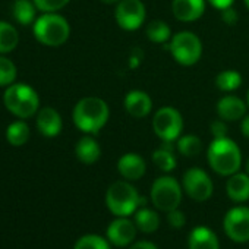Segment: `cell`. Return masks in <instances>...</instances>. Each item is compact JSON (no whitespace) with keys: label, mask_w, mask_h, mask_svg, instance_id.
<instances>
[{"label":"cell","mask_w":249,"mask_h":249,"mask_svg":"<svg viewBox=\"0 0 249 249\" xmlns=\"http://www.w3.org/2000/svg\"><path fill=\"white\" fill-rule=\"evenodd\" d=\"M108 106L98 97H85L73 108V122L76 128L85 134H97L108 120Z\"/></svg>","instance_id":"cell-1"},{"label":"cell","mask_w":249,"mask_h":249,"mask_svg":"<svg viewBox=\"0 0 249 249\" xmlns=\"http://www.w3.org/2000/svg\"><path fill=\"white\" fill-rule=\"evenodd\" d=\"M210 167L220 176H231L237 173L242 164V154L236 142L230 138H214L207 151Z\"/></svg>","instance_id":"cell-2"},{"label":"cell","mask_w":249,"mask_h":249,"mask_svg":"<svg viewBox=\"0 0 249 249\" xmlns=\"http://www.w3.org/2000/svg\"><path fill=\"white\" fill-rule=\"evenodd\" d=\"M144 204L145 198H141L137 188L126 180L111 183L106 192V205L116 217H129Z\"/></svg>","instance_id":"cell-3"},{"label":"cell","mask_w":249,"mask_h":249,"mask_svg":"<svg viewBox=\"0 0 249 249\" xmlns=\"http://www.w3.org/2000/svg\"><path fill=\"white\" fill-rule=\"evenodd\" d=\"M5 107L19 119H28L38 110L40 98L34 88L27 84H12L3 94Z\"/></svg>","instance_id":"cell-4"},{"label":"cell","mask_w":249,"mask_h":249,"mask_svg":"<svg viewBox=\"0 0 249 249\" xmlns=\"http://www.w3.org/2000/svg\"><path fill=\"white\" fill-rule=\"evenodd\" d=\"M69 34L71 27L68 21L54 12L41 15L34 24V36L44 46H62L69 38Z\"/></svg>","instance_id":"cell-5"},{"label":"cell","mask_w":249,"mask_h":249,"mask_svg":"<svg viewBox=\"0 0 249 249\" xmlns=\"http://www.w3.org/2000/svg\"><path fill=\"white\" fill-rule=\"evenodd\" d=\"M150 198L157 210L169 213L179 208L182 202V188L175 178L161 176L154 180L150 191Z\"/></svg>","instance_id":"cell-6"},{"label":"cell","mask_w":249,"mask_h":249,"mask_svg":"<svg viewBox=\"0 0 249 249\" xmlns=\"http://www.w3.org/2000/svg\"><path fill=\"white\" fill-rule=\"evenodd\" d=\"M169 50L178 63L183 66H192L201 59L202 43L194 33L180 31L172 37Z\"/></svg>","instance_id":"cell-7"},{"label":"cell","mask_w":249,"mask_h":249,"mask_svg":"<svg viewBox=\"0 0 249 249\" xmlns=\"http://www.w3.org/2000/svg\"><path fill=\"white\" fill-rule=\"evenodd\" d=\"M153 129L163 142H173L183 129L182 114L173 107H161L153 119Z\"/></svg>","instance_id":"cell-8"},{"label":"cell","mask_w":249,"mask_h":249,"mask_svg":"<svg viewBox=\"0 0 249 249\" xmlns=\"http://www.w3.org/2000/svg\"><path fill=\"white\" fill-rule=\"evenodd\" d=\"M182 185H183V191L186 192V195L191 199L198 201V202H204L210 199L214 191L211 178L207 175L205 170L198 169V167H192L185 172Z\"/></svg>","instance_id":"cell-9"},{"label":"cell","mask_w":249,"mask_h":249,"mask_svg":"<svg viewBox=\"0 0 249 249\" xmlns=\"http://www.w3.org/2000/svg\"><path fill=\"white\" fill-rule=\"evenodd\" d=\"M223 229L227 237L236 243H245L249 240V208L234 207L229 210L223 218Z\"/></svg>","instance_id":"cell-10"},{"label":"cell","mask_w":249,"mask_h":249,"mask_svg":"<svg viewBox=\"0 0 249 249\" xmlns=\"http://www.w3.org/2000/svg\"><path fill=\"white\" fill-rule=\"evenodd\" d=\"M114 18L120 28L135 31L145 21V6L141 0H120L114 11Z\"/></svg>","instance_id":"cell-11"},{"label":"cell","mask_w":249,"mask_h":249,"mask_svg":"<svg viewBox=\"0 0 249 249\" xmlns=\"http://www.w3.org/2000/svg\"><path fill=\"white\" fill-rule=\"evenodd\" d=\"M137 230L138 229H137L135 221L129 220L128 217H117L108 224L106 234L111 245L124 248V246L132 245L137 236Z\"/></svg>","instance_id":"cell-12"},{"label":"cell","mask_w":249,"mask_h":249,"mask_svg":"<svg viewBox=\"0 0 249 249\" xmlns=\"http://www.w3.org/2000/svg\"><path fill=\"white\" fill-rule=\"evenodd\" d=\"M172 11L176 19L192 22L202 17L205 11V0H173Z\"/></svg>","instance_id":"cell-13"},{"label":"cell","mask_w":249,"mask_h":249,"mask_svg":"<svg viewBox=\"0 0 249 249\" xmlns=\"http://www.w3.org/2000/svg\"><path fill=\"white\" fill-rule=\"evenodd\" d=\"M153 108V101L150 95L144 91L134 89L124 97V110L135 119H142L150 114Z\"/></svg>","instance_id":"cell-14"},{"label":"cell","mask_w":249,"mask_h":249,"mask_svg":"<svg viewBox=\"0 0 249 249\" xmlns=\"http://www.w3.org/2000/svg\"><path fill=\"white\" fill-rule=\"evenodd\" d=\"M117 170L126 180H138L145 175L147 166L141 156L135 153H128L119 159Z\"/></svg>","instance_id":"cell-15"},{"label":"cell","mask_w":249,"mask_h":249,"mask_svg":"<svg viewBox=\"0 0 249 249\" xmlns=\"http://www.w3.org/2000/svg\"><path fill=\"white\" fill-rule=\"evenodd\" d=\"M62 117L60 114L52 108V107H44L38 111L37 116V128L40 131L41 135L47 137V138H53L57 137L62 131Z\"/></svg>","instance_id":"cell-16"},{"label":"cell","mask_w":249,"mask_h":249,"mask_svg":"<svg viewBox=\"0 0 249 249\" xmlns=\"http://www.w3.org/2000/svg\"><path fill=\"white\" fill-rule=\"evenodd\" d=\"M188 249H220V242L210 227L196 226L188 236Z\"/></svg>","instance_id":"cell-17"},{"label":"cell","mask_w":249,"mask_h":249,"mask_svg":"<svg viewBox=\"0 0 249 249\" xmlns=\"http://www.w3.org/2000/svg\"><path fill=\"white\" fill-rule=\"evenodd\" d=\"M217 113L224 122H234L245 117L246 104L236 95H226L217 103Z\"/></svg>","instance_id":"cell-18"},{"label":"cell","mask_w":249,"mask_h":249,"mask_svg":"<svg viewBox=\"0 0 249 249\" xmlns=\"http://www.w3.org/2000/svg\"><path fill=\"white\" fill-rule=\"evenodd\" d=\"M226 192L233 202H245L249 199V175L234 173L229 176Z\"/></svg>","instance_id":"cell-19"},{"label":"cell","mask_w":249,"mask_h":249,"mask_svg":"<svg viewBox=\"0 0 249 249\" xmlns=\"http://www.w3.org/2000/svg\"><path fill=\"white\" fill-rule=\"evenodd\" d=\"M76 157L84 164H92L95 163L101 156V148L98 142L91 137H84L78 141L75 148Z\"/></svg>","instance_id":"cell-20"},{"label":"cell","mask_w":249,"mask_h":249,"mask_svg":"<svg viewBox=\"0 0 249 249\" xmlns=\"http://www.w3.org/2000/svg\"><path fill=\"white\" fill-rule=\"evenodd\" d=\"M135 224L142 233H154L160 227V217L154 210L141 207L135 213Z\"/></svg>","instance_id":"cell-21"},{"label":"cell","mask_w":249,"mask_h":249,"mask_svg":"<svg viewBox=\"0 0 249 249\" xmlns=\"http://www.w3.org/2000/svg\"><path fill=\"white\" fill-rule=\"evenodd\" d=\"M153 161L161 172H172L176 167V157L173 154L172 142H164L153 153Z\"/></svg>","instance_id":"cell-22"},{"label":"cell","mask_w":249,"mask_h":249,"mask_svg":"<svg viewBox=\"0 0 249 249\" xmlns=\"http://www.w3.org/2000/svg\"><path fill=\"white\" fill-rule=\"evenodd\" d=\"M19 43V34L17 28L5 21H0V53H9L17 49Z\"/></svg>","instance_id":"cell-23"},{"label":"cell","mask_w":249,"mask_h":249,"mask_svg":"<svg viewBox=\"0 0 249 249\" xmlns=\"http://www.w3.org/2000/svg\"><path fill=\"white\" fill-rule=\"evenodd\" d=\"M8 142L14 147H21L30 140V126L24 120H17L9 124L6 131Z\"/></svg>","instance_id":"cell-24"},{"label":"cell","mask_w":249,"mask_h":249,"mask_svg":"<svg viewBox=\"0 0 249 249\" xmlns=\"http://www.w3.org/2000/svg\"><path fill=\"white\" fill-rule=\"evenodd\" d=\"M36 5L31 0H15L14 17L22 25H30L36 18Z\"/></svg>","instance_id":"cell-25"},{"label":"cell","mask_w":249,"mask_h":249,"mask_svg":"<svg viewBox=\"0 0 249 249\" xmlns=\"http://www.w3.org/2000/svg\"><path fill=\"white\" fill-rule=\"evenodd\" d=\"M242 76L237 71H223L215 78V85L220 91L230 92L240 87Z\"/></svg>","instance_id":"cell-26"},{"label":"cell","mask_w":249,"mask_h":249,"mask_svg":"<svg viewBox=\"0 0 249 249\" xmlns=\"http://www.w3.org/2000/svg\"><path fill=\"white\" fill-rule=\"evenodd\" d=\"M147 37L153 43H166L172 37V31L164 21H153L147 27Z\"/></svg>","instance_id":"cell-27"},{"label":"cell","mask_w":249,"mask_h":249,"mask_svg":"<svg viewBox=\"0 0 249 249\" xmlns=\"http://www.w3.org/2000/svg\"><path fill=\"white\" fill-rule=\"evenodd\" d=\"M178 150L185 157H195L202 150V142L195 135H185L178 141Z\"/></svg>","instance_id":"cell-28"},{"label":"cell","mask_w":249,"mask_h":249,"mask_svg":"<svg viewBox=\"0 0 249 249\" xmlns=\"http://www.w3.org/2000/svg\"><path fill=\"white\" fill-rule=\"evenodd\" d=\"M73 249H111V246L108 239L98 234H85L75 242Z\"/></svg>","instance_id":"cell-29"},{"label":"cell","mask_w":249,"mask_h":249,"mask_svg":"<svg viewBox=\"0 0 249 249\" xmlns=\"http://www.w3.org/2000/svg\"><path fill=\"white\" fill-rule=\"evenodd\" d=\"M17 79V66L12 60L0 56V87H9Z\"/></svg>","instance_id":"cell-30"},{"label":"cell","mask_w":249,"mask_h":249,"mask_svg":"<svg viewBox=\"0 0 249 249\" xmlns=\"http://www.w3.org/2000/svg\"><path fill=\"white\" fill-rule=\"evenodd\" d=\"M33 2L37 6V9H40L46 14H52V12H57L62 8H65L71 0H33Z\"/></svg>","instance_id":"cell-31"},{"label":"cell","mask_w":249,"mask_h":249,"mask_svg":"<svg viewBox=\"0 0 249 249\" xmlns=\"http://www.w3.org/2000/svg\"><path fill=\"white\" fill-rule=\"evenodd\" d=\"M167 221L173 229H182L186 224V217L179 208H175L167 213Z\"/></svg>","instance_id":"cell-32"},{"label":"cell","mask_w":249,"mask_h":249,"mask_svg":"<svg viewBox=\"0 0 249 249\" xmlns=\"http://www.w3.org/2000/svg\"><path fill=\"white\" fill-rule=\"evenodd\" d=\"M210 129H211V134L214 138H224L227 135V126L223 119H218V120H214L211 124H210Z\"/></svg>","instance_id":"cell-33"},{"label":"cell","mask_w":249,"mask_h":249,"mask_svg":"<svg viewBox=\"0 0 249 249\" xmlns=\"http://www.w3.org/2000/svg\"><path fill=\"white\" fill-rule=\"evenodd\" d=\"M221 19L227 25H234L237 22V12L231 8H227V9L221 11Z\"/></svg>","instance_id":"cell-34"},{"label":"cell","mask_w":249,"mask_h":249,"mask_svg":"<svg viewBox=\"0 0 249 249\" xmlns=\"http://www.w3.org/2000/svg\"><path fill=\"white\" fill-rule=\"evenodd\" d=\"M129 249H159L157 245H154L150 240H138L134 242L132 245H129Z\"/></svg>","instance_id":"cell-35"},{"label":"cell","mask_w":249,"mask_h":249,"mask_svg":"<svg viewBox=\"0 0 249 249\" xmlns=\"http://www.w3.org/2000/svg\"><path fill=\"white\" fill-rule=\"evenodd\" d=\"M208 2L218 11H224L227 8H231L234 0H208Z\"/></svg>","instance_id":"cell-36"},{"label":"cell","mask_w":249,"mask_h":249,"mask_svg":"<svg viewBox=\"0 0 249 249\" xmlns=\"http://www.w3.org/2000/svg\"><path fill=\"white\" fill-rule=\"evenodd\" d=\"M240 129H242V134H243V137L249 140V114L243 117Z\"/></svg>","instance_id":"cell-37"},{"label":"cell","mask_w":249,"mask_h":249,"mask_svg":"<svg viewBox=\"0 0 249 249\" xmlns=\"http://www.w3.org/2000/svg\"><path fill=\"white\" fill-rule=\"evenodd\" d=\"M103 3H106V5H113V3H119L120 0H101Z\"/></svg>","instance_id":"cell-38"},{"label":"cell","mask_w":249,"mask_h":249,"mask_svg":"<svg viewBox=\"0 0 249 249\" xmlns=\"http://www.w3.org/2000/svg\"><path fill=\"white\" fill-rule=\"evenodd\" d=\"M246 172H248V175H249V159H248V161H246Z\"/></svg>","instance_id":"cell-39"},{"label":"cell","mask_w":249,"mask_h":249,"mask_svg":"<svg viewBox=\"0 0 249 249\" xmlns=\"http://www.w3.org/2000/svg\"><path fill=\"white\" fill-rule=\"evenodd\" d=\"M245 5H246V8L249 9V0H245Z\"/></svg>","instance_id":"cell-40"},{"label":"cell","mask_w":249,"mask_h":249,"mask_svg":"<svg viewBox=\"0 0 249 249\" xmlns=\"http://www.w3.org/2000/svg\"><path fill=\"white\" fill-rule=\"evenodd\" d=\"M248 106H249V92H248Z\"/></svg>","instance_id":"cell-41"}]
</instances>
